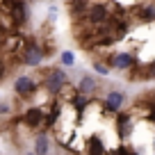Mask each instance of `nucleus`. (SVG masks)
<instances>
[{
	"label": "nucleus",
	"instance_id": "obj_2",
	"mask_svg": "<svg viewBox=\"0 0 155 155\" xmlns=\"http://www.w3.org/2000/svg\"><path fill=\"white\" fill-rule=\"evenodd\" d=\"M23 59H25V64H28V66H37V64L44 59V50L37 48V46H28V48H25Z\"/></svg>",
	"mask_w": 155,
	"mask_h": 155
},
{
	"label": "nucleus",
	"instance_id": "obj_4",
	"mask_svg": "<svg viewBox=\"0 0 155 155\" xmlns=\"http://www.w3.org/2000/svg\"><path fill=\"white\" fill-rule=\"evenodd\" d=\"M121 103H123V94L121 91H110L107 94V101H105V107H107V112H119Z\"/></svg>",
	"mask_w": 155,
	"mask_h": 155
},
{
	"label": "nucleus",
	"instance_id": "obj_15",
	"mask_svg": "<svg viewBox=\"0 0 155 155\" xmlns=\"http://www.w3.org/2000/svg\"><path fill=\"white\" fill-rule=\"evenodd\" d=\"M75 107H78V110H82V107H84V98H78V101H75Z\"/></svg>",
	"mask_w": 155,
	"mask_h": 155
},
{
	"label": "nucleus",
	"instance_id": "obj_1",
	"mask_svg": "<svg viewBox=\"0 0 155 155\" xmlns=\"http://www.w3.org/2000/svg\"><path fill=\"white\" fill-rule=\"evenodd\" d=\"M64 82H66V75L62 71H50L46 75V89L48 91H59L64 87Z\"/></svg>",
	"mask_w": 155,
	"mask_h": 155
},
{
	"label": "nucleus",
	"instance_id": "obj_10",
	"mask_svg": "<svg viewBox=\"0 0 155 155\" xmlns=\"http://www.w3.org/2000/svg\"><path fill=\"white\" fill-rule=\"evenodd\" d=\"M46 153H48V137L39 135L37 137V155H46Z\"/></svg>",
	"mask_w": 155,
	"mask_h": 155
},
{
	"label": "nucleus",
	"instance_id": "obj_8",
	"mask_svg": "<svg viewBox=\"0 0 155 155\" xmlns=\"http://www.w3.org/2000/svg\"><path fill=\"white\" fill-rule=\"evenodd\" d=\"M41 121H44V114H41V110H39V107L28 110V114H25V123H28V126H39Z\"/></svg>",
	"mask_w": 155,
	"mask_h": 155
},
{
	"label": "nucleus",
	"instance_id": "obj_3",
	"mask_svg": "<svg viewBox=\"0 0 155 155\" xmlns=\"http://www.w3.org/2000/svg\"><path fill=\"white\" fill-rule=\"evenodd\" d=\"M14 89L18 96H32L34 94V82L30 80V78H18L14 82Z\"/></svg>",
	"mask_w": 155,
	"mask_h": 155
},
{
	"label": "nucleus",
	"instance_id": "obj_5",
	"mask_svg": "<svg viewBox=\"0 0 155 155\" xmlns=\"http://www.w3.org/2000/svg\"><path fill=\"white\" fill-rule=\"evenodd\" d=\"M12 18H14L16 23H25V18H28V12H25V5L21 2V0L12 5Z\"/></svg>",
	"mask_w": 155,
	"mask_h": 155
},
{
	"label": "nucleus",
	"instance_id": "obj_13",
	"mask_svg": "<svg viewBox=\"0 0 155 155\" xmlns=\"http://www.w3.org/2000/svg\"><path fill=\"white\" fill-rule=\"evenodd\" d=\"M94 68H96V71L101 73V75H107V66H103L101 62H96V64H94Z\"/></svg>",
	"mask_w": 155,
	"mask_h": 155
},
{
	"label": "nucleus",
	"instance_id": "obj_14",
	"mask_svg": "<svg viewBox=\"0 0 155 155\" xmlns=\"http://www.w3.org/2000/svg\"><path fill=\"white\" fill-rule=\"evenodd\" d=\"M144 18H146V21H150V18H153V7H148V9L144 12Z\"/></svg>",
	"mask_w": 155,
	"mask_h": 155
},
{
	"label": "nucleus",
	"instance_id": "obj_11",
	"mask_svg": "<svg viewBox=\"0 0 155 155\" xmlns=\"http://www.w3.org/2000/svg\"><path fill=\"white\" fill-rule=\"evenodd\" d=\"M94 87H96V82H94L91 78H82V80H80V91H82V94L94 91Z\"/></svg>",
	"mask_w": 155,
	"mask_h": 155
},
{
	"label": "nucleus",
	"instance_id": "obj_16",
	"mask_svg": "<svg viewBox=\"0 0 155 155\" xmlns=\"http://www.w3.org/2000/svg\"><path fill=\"white\" fill-rule=\"evenodd\" d=\"M0 75H2V62H0Z\"/></svg>",
	"mask_w": 155,
	"mask_h": 155
},
{
	"label": "nucleus",
	"instance_id": "obj_6",
	"mask_svg": "<svg viewBox=\"0 0 155 155\" xmlns=\"http://www.w3.org/2000/svg\"><path fill=\"white\" fill-rule=\"evenodd\" d=\"M89 21H91V23H105V21H107L105 7H101V5L91 7V9H89Z\"/></svg>",
	"mask_w": 155,
	"mask_h": 155
},
{
	"label": "nucleus",
	"instance_id": "obj_7",
	"mask_svg": "<svg viewBox=\"0 0 155 155\" xmlns=\"http://www.w3.org/2000/svg\"><path fill=\"white\" fill-rule=\"evenodd\" d=\"M132 55H128V53H119V55H114L112 57V64H114L116 68H128V66H132Z\"/></svg>",
	"mask_w": 155,
	"mask_h": 155
},
{
	"label": "nucleus",
	"instance_id": "obj_12",
	"mask_svg": "<svg viewBox=\"0 0 155 155\" xmlns=\"http://www.w3.org/2000/svg\"><path fill=\"white\" fill-rule=\"evenodd\" d=\"M73 62H75V57H73V53H62V64L64 66H73Z\"/></svg>",
	"mask_w": 155,
	"mask_h": 155
},
{
	"label": "nucleus",
	"instance_id": "obj_9",
	"mask_svg": "<svg viewBox=\"0 0 155 155\" xmlns=\"http://www.w3.org/2000/svg\"><path fill=\"white\" fill-rule=\"evenodd\" d=\"M105 153V148H103V141L98 139V137H94L91 141H89V155H103Z\"/></svg>",
	"mask_w": 155,
	"mask_h": 155
}]
</instances>
